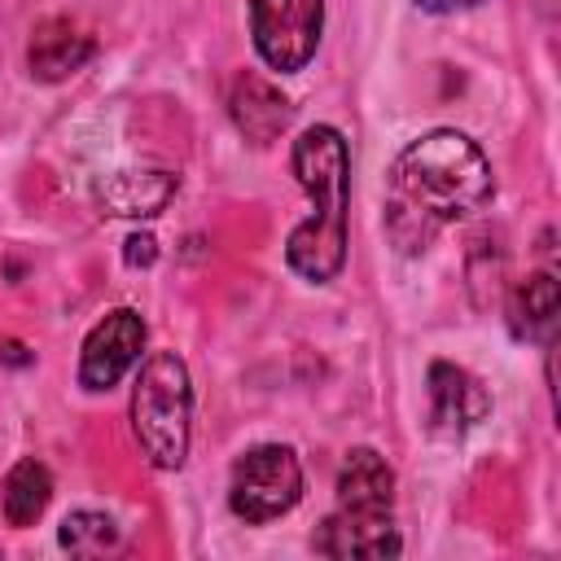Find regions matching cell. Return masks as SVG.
Listing matches in <instances>:
<instances>
[{
    "instance_id": "cell-1",
    "label": "cell",
    "mask_w": 561,
    "mask_h": 561,
    "mask_svg": "<svg viewBox=\"0 0 561 561\" xmlns=\"http://www.w3.org/2000/svg\"><path fill=\"white\" fill-rule=\"evenodd\" d=\"M491 188V162L465 131H425L390 167L386 232L403 254H416L443 224L482 210Z\"/></svg>"
},
{
    "instance_id": "cell-11",
    "label": "cell",
    "mask_w": 561,
    "mask_h": 561,
    "mask_svg": "<svg viewBox=\"0 0 561 561\" xmlns=\"http://www.w3.org/2000/svg\"><path fill=\"white\" fill-rule=\"evenodd\" d=\"M180 188V175L175 171H162V167H131V171H114L101 180L96 197L110 215H123V219H140V215H158L171 193Z\"/></svg>"
},
{
    "instance_id": "cell-18",
    "label": "cell",
    "mask_w": 561,
    "mask_h": 561,
    "mask_svg": "<svg viewBox=\"0 0 561 561\" xmlns=\"http://www.w3.org/2000/svg\"><path fill=\"white\" fill-rule=\"evenodd\" d=\"M421 9H430V13H447V9H456V4H473V0H416Z\"/></svg>"
},
{
    "instance_id": "cell-14",
    "label": "cell",
    "mask_w": 561,
    "mask_h": 561,
    "mask_svg": "<svg viewBox=\"0 0 561 561\" xmlns=\"http://www.w3.org/2000/svg\"><path fill=\"white\" fill-rule=\"evenodd\" d=\"M48 500H53V473L31 456L18 460L4 478V517H9V526H18V530L35 526L39 513L48 508Z\"/></svg>"
},
{
    "instance_id": "cell-6",
    "label": "cell",
    "mask_w": 561,
    "mask_h": 561,
    "mask_svg": "<svg viewBox=\"0 0 561 561\" xmlns=\"http://www.w3.org/2000/svg\"><path fill=\"white\" fill-rule=\"evenodd\" d=\"M145 346V320L131 307H114L105 320L92 324L79 351V386L83 390H110L118 377L140 359Z\"/></svg>"
},
{
    "instance_id": "cell-5",
    "label": "cell",
    "mask_w": 561,
    "mask_h": 561,
    "mask_svg": "<svg viewBox=\"0 0 561 561\" xmlns=\"http://www.w3.org/2000/svg\"><path fill=\"white\" fill-rule=\"evenodd\" d=\"M320 31L324 0H250L254 53L280 75H294L316 57Z\"/></svg>"
},
{
    "instance_id": "cell-12",
    "label": "cell",
    "mask_w": 561,
    "mask_h": 561,
    "mask_svg": "<svg viewBox=\"0 0 561 561\" xmlns=\"http://www.w3.org/2000/svg\"><path fill=\"white\" fill-rule=\"evenodd\" d=\"M390 504H394V473H390L386 456H377L373 447L346 451V460L337 469V508L390 513Z\"/></svg>"
},
{
    "instance_id": "cell-7",
    "label": "cell",
    "mask_w": 561,
    "mask_h": 561,
    "mask_svg": "<svg viewBox=\"0 0 561 561\" xmlns=\"http://www.w3.org/2000/svg\"><path fill=\"white\" fill-rule=\"evenodd\" d=\"M425 386H430V425L434 434L443 438H460L469 434L473 425L486 421L491 412V394L482 390V381L447 359H434L430 373H425Z\"/></svg>"
},
{
    "instance_id": "cell-16",
    "label": "cell",
    "mask_w": 561,
    "mask_h": 561,
    "mask_svg": "<svg viewBox=\"0 0 561 561\" xmlns=\"http://www.w3.org/2000/svg\"><path fill=\"white\" fill-rule=\"evenodd\" d=\"M123 259H127L131 267H149V263L158 259V241H153L149 232H131V237L123 241Z\"/></svg>"
},
{
    "instance_id": "cell-3",
    "label": "cell",
    "mask_w": 561,
    "mask_h": 561,
    "mask_svg": "<svg viewBox=\"0 0 561 561\" xmlns=\"http://www.w3.org/2000/svg\"><path fill=\"white\" fill-rule=\"evenodd\" d=\"M131 430L153 469H180L193 434V381L175 351H153L131 390Z\"/></svg>"
},
{
    "instance_id": "cell-15",
    "label": "cell",
    "mask_w": 561,
    "mask_h": 561,
    "mask_svg": "<svg viewBox=\"0 0 561 561\" xmlns=\"http://www.w3.org/2000/svg\"><path fill=\"white\" fill-rule=\"evenodd\" d=\"M57 543H61L70 557H101V552H114V548H118V526H114L110 513L79 508V513H66V517H61Z\"/></svg>"
},
{
    "instance_id": "cell-13",
    "label": "cell",
    "mask_w": 561,
    "mask_h": 561,
    "mask_svg": "<svg viewBox=\"0 0 561 561\" xmlns=\"http://www.w3.org/2000/svg\"><path fill=\"white\" fill-rule=\"evenodd\" d=\"M557 316H561V289H557V276H552V272H535V276H526V280L513 289L508 324H513L517 337L552 342Z\"/></svg>"
},
{
    "instance_id": "cell-10",
    "label": "cell",
    "mask_w": 561,
    "mask_h": 561,
    "mask_svg": "<svg viewBox=\"0 0 561 561\" xmlns=\"http://www.w3.org/2000/svg\"><path fill=\"white\" fill-rule=\"evenodd\" d=\"M92 35L83 26H75L70 18H48L35 26L31 48H26V66L39 83H61L70 79L88 57H92Z\"/></svg>"
},
{
    "instance_id": "cell-8",
    "label": "cell",
    "mask_w": 561,
    "mask_h": 561,
    "mask_svg": "<svg viewBox=\"0 0 561 561\" xmlns=\"http://www.w3.org/2000/svg\"><path fill=\"white\" fill-rule=\"evenodd\" d=\"M311 543L324 557H368V561L403 552V539H399L390 513H346V508L329 513Z\"/></svg>"
},
{
    "instance_id": "cell-9",
    "label": "cell",
    "mask_w": 561,
    "mask_h": 561,
    "mask_svg": "<svg viewBox=\"0 0 561 561\" xmlns=\"http://www.w3.org/2000/svg\"><path fill=\"white\" fill-rule=\"evenodd\" d=\"M228 114H232V123H237V131L245 140L272 145L289 127L294 105H289V96L272 79H263L254 70H241L232 79V88H228Z\"/></svg>"
},
{
    "instance_id": "cell-17",
    "label": "cell",
    "mask_w": 561,
    "mask_h": 561,
    "mask_svg": "<svg viewBox=\"0 0 561 561\" xmlns=\"http://www.w3.org/2000/svg\"><path fill=\"white\" fill-rule=\"evenodd\" d=\"M0 359L4 364H31V355H26L22 342H0Z\"/></svg>"
},
{
    "instance_id": "cell-2",
    "label": "cell",
    "mask_w": 561,
    "mask_h": 561,
    "mask_svg": "<svg viewBox=\"0 0 561 561\" xmlns=\"http://www.w3.org/2000/svg\"><path fill=\"white\" fill-rule=\"evenodd\" d=\"M294 175L311 197V215L289 232L285 263L311 280L324 285L346 263V197H351V153L337 127L316 123L294 140Z\"/></svg>"
},
{
    "instance_id": "cell-4",
    "label": "cell",
    "mask_w": 561,
    "mask_h": 561,
    "mask_svg": "<svg viewBox=\"0 0 561 561\" xmlns=\"http://www.w3.org/2000/svg\"><path fill=\"white\" fill-rule=\"evenodd\" d=\"M298 500H302V465H298L294 447L263 443V447H250L245 456H237L232 482H228V508L241 522L259 526V522L285 517Z\"/></svg>"
}]
</instances>
